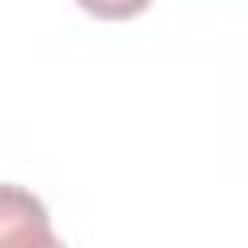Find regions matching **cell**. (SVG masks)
Returning <instances> with one entry per match:
<instances>
[{
  "label": "cell",
  "instance_id": "obj_1",
  "mask_svg": "<svg viewBox=\"0 0 248 248\" xmlns=\"http://www.w3.org/2000/svg\"><path fill=\"white\" fill-rule=\"evenodd\" d=\"M0 248H66L54 236L43 202L23 186L0 190Z\"/></svg>",
  "mask_w": 248,
  "mask_h": 248
}]
</instances>
